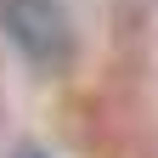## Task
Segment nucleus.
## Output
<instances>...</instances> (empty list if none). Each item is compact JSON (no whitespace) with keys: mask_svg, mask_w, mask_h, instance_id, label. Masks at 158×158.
Segmentation results:
<instances>
[{"mask_svg":"<svg viewBox=\"0 0 158 158\" xmlns=\"http://www.w3.org/2000/svg\"><path fill=\"white\" fill-rule=\"evenodd\" d=\"M6 158H51V152H45V147H34V141H23V147H11Z\"/></svg>","mask_w":158,"mask_h":158,"instance_id":"f03ea898","label":"nucleus"},{"mask_svg":"<svg viewBox=\"0 0 158 158\" xmlns=\"http://www.w3.org/2000/svg\"><path fill=\"white\" fill-rule=\"evenodd\" d=\"M0 34L40 79H62L79 62V28L62 0H0Z\"/></svg>","mask_w":158,"mask_h":158,"instance_id":"f257e3e1","label":"nucleus"}]
</instances>
